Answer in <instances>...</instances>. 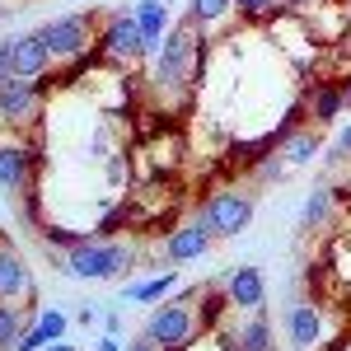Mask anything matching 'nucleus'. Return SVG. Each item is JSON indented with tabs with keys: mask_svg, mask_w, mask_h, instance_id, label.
I'll use <instances>...</instances> for the list:
<instances>
[{
	"mask_svg": "<svg viewBox=\"0 0 351 351\" xmlns=\"http://www.w3.org/2000/svg\"><path fill=\"white\" fill-rule=\"evenodd\" d=\"M66 332H71L66 309H33V324H28L19 351H43V347H52V342H61Z\"/></svg>",
	"mask_w": 351,
	"mask_h": 351,
	"instance_id": "obj_16",
	"label": "nucleus"
},
{
	"mask_svg": "<svg viewBox=\"0 0 351 351\" xmlns=\"http://www.w3.org/2000/svg\"><path fill=\"white\" fill-rule=\"evenodd\" d=\"M132 14H136V28H141V38H145L150 56H155V52L164 47V38H169V28H173V19H169V5H164V0H136Z\"/></svg>",
	"mask_w": 351,
	"mask_h": 351,
	"instance_id": "obj_17",
	"label": "nucleus"
},
{
	"mask_svg": "<svg viewBox=\"0 0 351 351\" xmlns=\"http://www.w3.org/2000/svg\"><path fill=\"white\" fill-rule=\"evenodd\" d=\"M342 351H347V347H342Z\"/></svg>",
	"mask_w": 351,
	"mask_h": 351,
	"instance_id": "obj_38",
	"label": "nucleus"
},
{
	"mask_svg": "<svg viewBox=\"0 0 351 351\" xmlns=\"http://www.w3.org/2000/svg\"><path fill=\"white\" fill-rule=\"evenodd\" d=\"M324 328H328V309L319 300H300L286 314V332H291V347L295 351H319L324 347Z\"/></svg>",
	"mask_w": 351,
	"mask_h": 351,
	"instance_id": "obj_11",
	"label": "nucleus"
},
{
	"mask_svg": "<svg viewBox=\"0 0 351 351\" xmlns=\"http://www.w3.org/2000/svg\"><path fill=\"white\" fill-rule=\"evenodd\" d=\"M43 351H80V347H71V342L61 337V342H52V347H43Z\"/></svg>",
	"mask_w": 351,
	"mask_h": 351,
	"instance_id": "obj_34",
	"label": "nucleus"
},
{
	"mask_svg": "<svg viewBox=\"0 0 351 351\" xmlns=\"http://www.w3.org/2000/svg\"><path fill=\"white\" fill-rule=\"evenodd\" d=\"M173 291H178V271L164 267L160 276H150V281H136V286H127V291H122V304H150V309H155V304H164V300L173 295Z\"/></svg>",
	"mask_w": 351,
	"mask_h": 351,
	"instance_id": "obj_20",
	"label": "nucleus"
},
{
	"mask_svg": "<svg viewBox=\"0 0 351 351\" xmlns=\"http://www.w3.org/2000/svg\"><path fill=\"white\" fill-rule=\"evenodd\" d=\"M94 56H99V66H108V71H127V75H132L141 61H150V47H145V38H141V28H136L132 10H117V14H108V19L99 24Z\"/></svg>",
	"mask_w": 351,
	"mask_h": 351,
	"instance_id": "obj_5",
	"label": "nucleus"
},
{
	"mask_svg": "<svg viewBox=\"0 0 351 351\" xmlns=\"http://www.w3.org/2000/svg\"><path fill=\"white\" fill-rule=\"evenodd\" d=\"M136 271V253L122 239H89L66 248V276L80 281H127Z\"/></svg>",
	"mask_w": 351,
	"mask_h": 351,
	"instance_id": "obj_2",
	"label": "nucleus"
},
{
	"mask_svg": "<svg viewBox=\"0 0 351 351\" xmlns=\"http://www.w3.org/2000/svg\"><path fill=\"white\" fill-rule=\"evenodd\" d=\"M38 239L47 243V248H56V253H66V248L84 243L89 234H84V230H71V225H56V220H43V225H38Z\"/></svg>",
	"mask_w": 351,
	"mask_h": 351,
	"instance_id": "obj_25",
	"label": "nucleus"
},
{
	"mask_svg": "<svg viewBox=\"0 0 351 351\" xmlns=\"http://www.w3.org/2000/svg\"><path fill=\"white\" fill-rule=\"evenodd\" d=\"M300 104H304V117H309L314 127H324V132L347 112L337 75H314V80H304L300 84Z\"/></svg>",
	"mask_w": 351,
	"mask_h": 351,
	"instance_id": "obj_10",
	"label": "nucleus"
},
{
	"mask_svg": "<svg viewBox=\"0 0 351 351\" xmlns=\"http://www.w3.org/2000/svg\"><path fill=\"white\" fill-rule=\"evenodd\" d=\"M164 5H169V0H164Z\"/></svg>",
	"mask_w": 351,
	"mask_h": 351,
	"instance_id": "obj_37",
	"label": "nucleus"
},
{
	"mask_svg": "<svg viewBox=\"0 0 351 351\" xmlns=\"http://www.w3.org/2000/svg\"><path fill=\"white\" fill-rule=\"evenodd\" d=\"M332 202H337V183H319V188L304 197V225L314 230V225H324L332 216Z\"/></svg>",
	"mask_w": 351,
	"mask_h": 351,
	"instance_id": "obj_23",
	"label": "nucleus"
},
{
	"mask_svg": "<svg viewBox=\"0 0 351 351\" xmlns=\"http://www.w3.org/2000/svg\"><path fill=\"white\" fill-rule=\"evenodd\" d=\"M19 206H24V225H43V188H28V192H19Z\"/></svg>",
	"mask_w": 351,
	"mask_h": 351,
	"instance_id": "obj_29",
	"label": "nucleus"
},
{
	"mask_svg": "<svg viewBox=\"0 0 351 351\" xmlns=\"http://www.w3.org/2000/svg\"><path fill=\"white\" fill-rule=\"evenodd\" d=\"M253 211H258L253 192H243V188H216V192H206V197H202L197 220L206 225V234H211V239H239L243 230L253 225Z\"/></svg>",
	"mask_w": 351,
	"mask_h": 351,
	"instance_id": "obj_6",
	"label": "nucleus"
},
{
	"mask_svg": "<svg viewBox=\"0 0 351 351\" xmlns=\"http://www.w3.org/2000/svg\"><path fill=\"white\" fill-rule=\"evenodd\" d=\"M337 84H342V104H347V112H351V75H337Z\"/></svg>",
	"mask_w": 351,
	"mask_h": 351,
	"instance_id": "obj_33",
	"label": "nucleus"
},
{
	"mask_svg": "<svg viewBox=\"0 0 351 351\" xmlns=\"http://www.w3.org/2000/svg\"><path fill=\"white\" fill-rule=\"evenodd\" d=\"M160 351H183L202 337V319H197V286L183 295H169L164 304H155V314L141 328Z\"/></svg>",
	"mask_w": 351,
	"mask_h": 351,
	"instance_id": "obj_4",
	"label": "nucleus"
},
{
	"mask_svg": "<svg viewBox=\"0 0 351 351\" xmlns=\"http://www.w3.org/2000/svg\"><path fill=\"white\" fill-rule=\"evenodd\" d=\"M347 10H351V0H347Z\"/></svg>",
	"mask_w": 351,
	"mask_h": 351,
	"instance_id": "obj_36",
	"label": "nucleus"
},
{
	"mask_svg": "<svg viewBox=\"0 0 351 351\" xmlns=\"http://www.w3.org/2000/svg\"><path fill=\"white\" fill-rule=\"evenodd\" d=\"M328 164H351V112H342L332 127H328Z\"/></svg>",
	"mask_w": 351,
	"mask_h": 351,
	"instance_id": "obj_24",
	"label": "nucleus"
},
{
	"mask_svg": "<svg viewBox=\"0 0 351 351\" xmlns=\"http://www.w3.org/2000/svg\"><path fill=\"white\" fill-rule=\"evenodd\" d=\"M0 19H5V10H0Z\"/></svg>",
	"mask_w": 351,
	"mask_h": 351,
	"instance_id": "obj_35",
	"label": "nucleus"
},
{
	"mask_svg": "<svg viewBox=\"0 0 351 351\" xmlns=\"http://www.w3.org/2000/svg\"><path fill=\"white\" fill-rule=\"evenodd\" d=\"M286 173H291V169H286V160H281V150H276V155H267L263 164H253V173H248V178L267 188V183H286Z\"/></svg>",
	"mask_w": 351,
	"mask_h": 351,
	"instance_id": "obj_28",
	"label": "nucleus"
},
{
	"mask_svg": "<svg viewBox=\"0 0 351 351\" xmlns=\"http://www.w3.org/2000/svg\"><path fill=\"white\" fill-rule=\"evenodd\" d=\"M230 10H234V0H192V5H188V19L197 28H206V24H220Z\"/></svg>",
	"mask_w": 351,
	"mask_h": 351,
	"instance_id": "obj_27",
	"label": "nucleus"
},
{
	"mask_svg": "<svg viewBox=\"0 0 351 351\" xmlns=\"http://www.w3.org/2000/svg\"><path fill=\"white\" fill-rule=\"evenodd\" d=\"M24 309L19 304H10V300H0V351H19V342H24Z\"/></svg>",
	"mask_w": 351,
	"mask_h": 351,
	"instance_id": "obj_22",
	"label": "nucleus"
},
{
	"mask_svg": "<svg viewBox=\"0 0 351 351\" xmlns=\"http://www.w3.org/2000/svg\"><path fill=\"white\" fill-rule=\"evenodd\" d=\"M10 66H14V80H47L52 52L43 47L38 33H14V43H10Z\"/></svg>",
	"mask_w": 351,
	"mask_h": 351,
	"instance_id": "obj_14",
	"label": "nucleus"
},
{
	"mask_svg": "<svg viewBox=\"0 0 351 351\" xmlns=\"http://www.w3.org/2000/svg\"><path fill=\"white\" fill-rule=\"evenodd\" d=\"M99 14H61V19H47V24H38L33 33L43 38V47L52 52V61H80L84 52H94V43H99Z\"/></svg>",
	"mask_w": 351,
	"mask_h": 351,
	"instance_id": "obj_7",
	"label": "nucleus"
},
{
	"mask_svg": "<svg viewBox=\"0 0 351 351\" xmlns=\"http://www.w3.org/2000/svg\"><path fill=\"white\" fill-rule=\"evenodd\" d=\"M276 150H281V141H276L271 132L243 136V141L234 136V141L225 145V164H230V169H248V173H253V164H263L267 155H276Z\"/></svg>",
	"mask_w": 351,
	"mask_h": 351,
	"instance_id": "obj_18",
	"label": "nucleus"
},
{
	"mask_svg": "<svg viewBox=\"0 0 351 351\" xmlns=\"http://www.w3.org/2000/svg\"><path fill=\"white\" fill-rule=\"evenodd\" d=\"M94 351H122V342H117V337H108V332H104V337H99V342H94Z\"/></svg>",
	"mask_w": 351,
	"mask_h": 351,
	"instance_id": "obj_32",
	"label": "nucleus"
},
{
	"mask_svg": "<svg viewBox=\"0 0 351 351\" xmlns=\"http://www.w3.org/2000/svg\"><path fill=\"white\" fill-rule=\"evenodd\" d=\"M220 286H225V300H230L234 314H253V309H263V300H267V276H263V267H253V263L234 267Z\"/></svg>",
	"mask_w": 351,
	"mask_h": 351,
	"instance_id": "obj_12",
	"label": "nucleus"
},
{
	"mask_svg": "<svg viewBox=\"0 0 351 351\" xmlns=\"http://www.w3.org/2000/svg\"><path fill=\"white\" fill-rule=\"evenodd\" d=\"M324 150H328V132H324V127H314V122H304V127L281 145V160H286L291 173H295V169H304V164L324 160Z\"/></svg>",
	"mask_w": 351,
	"mask_h": 351,
	"instance_id": "obj_15",
	"label": "nucleus"
},
{
	"mask_svg": "<svg viewBox=\"0 0 351 351\" xmlns=\"http://www.w3.org/2000/svg\"><path fill=\"white\" fill-rule=\"evenodd\" d=\"M211 243H216V239L206 234V225H202V220H188V225H173V230H169V239H164V258H169V267H183V263L206 258Z\"/></svg>",
	"mask_w": 351,
	"mask_h": 351,
	"instance_id": "obj_13",
	"label": "nucleus"
},
{
	"mask_svg": "<svg viewBox=\"0 0 351 351\" xmlns=\"http://www.w3.org/2000/svg\"><path fill=\"white\" fill-rule=\"evenodd\" d=\"M220 332H225L230 351H276V342H271V319L263 309H253L248 324H239V332H230V328H220Z\"/></svg>",
	"mask_w": 351,
	"mask_h": 351,
	"instance_id": "obj_19",
	"label": "nucleus"
},
{
	"mask_svg": "<svg viewBox=\"0 0 351 351\" xmlns=\"http://www.w3.org/2000/svg\"><path fill=\"white\" fill-rule=\"evenodd\" d=\"M286 10V0H234V14L243 24H271Z\"/></svg>",
	"mask_w": 351,
	"mask_h": 351,
	"instance_id": "obj_26",
	"label": "nucleus"
},
{
	"mask_svg": "<svg viewBox=\"0 0 351 351\" xmlns=\"http://www.w3.org/2000/svg\"><path fill=\"white\" fill-rule=\"evenodd\" d=\"M197 319H202V332H220L225 328V314H234L230 309V300H225V286H197Z\"/></svg>",
	"mask_w": 351,
	"mask_h": 351,
	"instance_id": "obj_21",
	"label": "nucleus"
},
{
	"mask_svg": "<svg viewBox=\"0 0 351 351\" xmlns=\"http://www.w3.org/2000/svg\"><path fill=\"white\" fill-rule=\"evenodd\" d=\"M47 112V80L0 84V132H38Z\"/></svg>",
	"mask_w": 351,
	"mask_h": 351,
	"instance_id": "obj_8",
	"label": "nucleus"
},
{
	"mask_svg": "<svg viewBox=\"0 0 351 351\" xmlns=\"http://www.w3.org/2000/svg\"><path fill=\"white\" fill-rule=\"evenodd\" d=\"M127 351H160V347H155V342H150V337H145V332H136L132 342H127Z\"/></svg>",
	"mask_w": 351,
	"mask_h": 351,
	"instance_id": "obj_31",
	"label": "nucleus"
},
{
	"mask_svg": "<svg viewBox=\"0 0 351 351\" xmlns=\"http://www.w3.org/2000/svg\"><path fill=\"white\" fill-rule=\"evenodd\" d=\"M206 38H202V28L183 19V24L169 28V38H164V47L155 52L150 61V84L155 89H173V94H192L197 84L206 80Z\"/></svg>",
	"mask_w": 351,
	"mask_h": 351,
	"instance_id": "obj_1",
	"label": "nucleus"
},
{
	"mask_svg": "<svg viewBox=\"0 0 351 351\" xmlns=\"http://www.w3.org/2000/svg\"><path fill=\"white\" fill-rule=\"evenodd\" d=\"M43 164H47L43 132H0V188L10 197L38 188Z\"/></svg>",
	"mask_w": 351,
	"mask_h": 351,
	"instance_id": "obj_3",
	"label": "nucleus"
},
{
	"mask_svg": "<svg viewBox=\"0 0 351 351\" xmlns=\"http://www.w3.org/2000/svg\"><path fill=\"white\" fill-rule=\"evenodd\" d=\"M10 43H14V33H5V38H0V84L14 80V66H10Z\"/></svg>",
	"mask_w": 351,
	"mask_h": 351,
	"instance_id": "obj_30",
	"label": "nucleus"
},
{
	"mask_svg": "<svg viewBox=\"0 0 351 351\" xmlns=\"http://www.w3.org/2000/svg\"><path fill=\"white\" fill-rule=\"evenodd\" d=\"M0 300H10L19 309H33V300H38V281L28 271L24 253L10 239H0Z\"/></svg>",
	"mask_w": 351,
	"mask_h": 351,
	"instance_id": "obj_9",
	"label": "nucleus"
}]
</instances>
